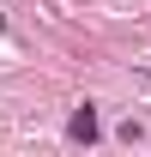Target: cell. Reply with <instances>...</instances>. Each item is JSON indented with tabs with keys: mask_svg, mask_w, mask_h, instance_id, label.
<instances>
[{
	"mask_svg": "<svg viewBox=\"0 0 151 157\" xmlns=\"http://www.w3.org/2000/svg\"><path fill=\"white\" fill-rule=\"evenodd\" d=\"M73 139H79V145H91V139H97V109H91V103L73 115Z\"/></svg>",
	"mask_w": 151,
	"mask_h": 157,
	"instance_id": "6da1fadb",
	"label": "cell"
}]
</instances>
